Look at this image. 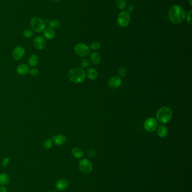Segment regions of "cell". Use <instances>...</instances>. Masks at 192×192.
Segmentation results:
<instances>
[{
  "instance_id": "cell-1",
  "label": "cell",
  "mask_w": 192,
  "mask_h": 192,
  "mask_svg": "<svg viewBox=\"0 0 192 192\" xmlns=\"http://www.w3.org/2000/svg\"><path fill=\"white\" fill-rule=\"evenodd\" d=\"M169 19L173 24H179L185 20L186 13L183 8L175 5L172 6L168 11Z\"/></svg>"
},
{
  "instance_id": "cell-2",
  "label": "cell",
  "mask_w": 192,
  "mask_h": 192,
  "mask_svg": "<svg viewBox=\"0 0 192 192\" xmlns=\"http://www.w3.org/2000/svg\"><path fill=\"white\" fill-rule=\"evenodd\" d=\"M86 72L81 68H74L69 70L67 77L70 81L75 84H80L86 79Z\"/></svg>"
},
{
  "instance_id": "cell-3",
  "label": "cell",
  "mask_w": 192,
  "mask_h": 192,
  "mask_svg": "<svg viewBox=\"0 0 192 192\" xmlns=\"http://www.w3.org/2000/svg\"><path fill=\"white\" fill-rule=\"evenodd\" d=\"M173 115V112L170 107L164 106L159 108L156 112V118L159 123L166 124L170 122Z\"/></svg>"
},
{
  "instance_id": "cell-4",
  "label": "cell",
  "mask_w": 192,
  "mask_h": 192,
  "mask_svg": "<svg viewBox=\"0 0 192 192\" xmlns=\"http://www.w3.org/2000/svg\"><path fill=\"white\" fill-rule=\"evenodd\" d=\"M30 24L33 31L37 33H40L46 28V23L39 17H34L31 19Z\"/></svg>"
},
{
  "instance_id": "cell-5",
  "label": "cell",
  "mask_w": 192,
  "mask_h": 192,
  "mask_svg": "<svg viewBox=\"0 0 192 192\" xmlns=\"http://www.w3.org/2000/svg\"><path fill=\"white\" fill-rule=\"evenodd\" d=\"M74 52L78 56L85 57L90 53V47L83 43H78L74 46Z\"/></svg>"
},
{
  "instance_id": "cell-6",
  "label": "cell",
  "mask_w": 192,
  "mask_h": 192,
  "mask_svg": "<svg viewBox=\"0 0 192 192\" xmlns=\"http://www.w3.org/2000/svg\"><path fill=\"white\" fill-rule=\"evenodd\" d=\"M131 19L130 13L127 11H122L119 14L117 17V23L119 27L122 28L126 27L129 24Z\"/></svg>"
},
{
  "instance_id": "cell-7",
  "label": "cell",
  "mask_w": 192,
  "mask_h": 192,
  "mask_svg": "<svg viewBox=\"0 0 192 192\" xmlns=\"http://www.w3.org/2000/svg\"><path fill=\"white\" fill-rule=\"evenodd\" d=\"M93 165L87 159H81L78 163V168L83 174H88L93 170Z\"/></svg>"
},
{
  "instance_id": "cell-8",
  "label": "cell",
  "mask_w": 192,
  "mask_h": 192,
  "mask_svg": "<svg viewBox=\"0 0 192 192\" xmlns=\"http://www.w3.org/2000/svg\"><path fill=\"white\" fill-rule=\"evenodd\" d=\"M144 127L148 132H153L156 131L158 127V121L154 118H149L144 123Z\"/></svg>"
},
{
  "instance_id": "cell-9",
  "label": "cell",
  "mask_w": 192,
  "mask_h": 192,
  "mask_svg": "<svg viewBox=\"0 0 192 192\" xmlns=\"http://www.w3.org/2000/svg\"><path fill=\"white\" fill-rule=\"evenodd\" d=\"M122 79L117 76H113L109 79L108 82V86L109 88L112 90H117L122 85Z\"/></svg>"
},
{
  "instance_id": "cell-10",
  "label": "cell",
  "mask_w": 192,
  "mask_h": 192,
  "mask_svg": "<svg viewBox=\"0 0 192 192\" xmlns=\"http://www.w3.org/2000/svg\"><path fill=\"white\" fill-rule=\"evenodd\" d=\"M25 54V49L24 48L21 46H18L12 51V57L15 60L18 61L24 56Z\"/></svg>"
},
{
  "instance_id": "cell-11",
  "label": "cell",
  "mask_w": 192,
  "mask_h": 192,
  "mask_svg": "<svg viewBox=\"0 0 192 192\" xmlns=\"http://www.w3.org/2000/svg\"><path fill=\"white\" fill-rule=\"evenodd\" d=\"M33 45L38 50H42L46 47V42L45 39L41 36H37L33 39Z\"/></svg>"
},
{
  "instance_id": "cell-12",
  "label": "cell",
  "mask_w": 192,
  "mask_h": 192,
  "mask_svg": "<svg viewBox=\"0 0 192 192\" xmlns=\"http://www.w3.org/2000/svg\"><path fill=\"white\" fill-rule=\"evenodd\" d=\"M67 139V138L66 135L62 134H58L57 135H54L53 137H52L51 140H53V142L55 145L58 146H60L66 143Z\"/></svg>"
},
{
  "instance_id": "cell-13",
  "label": "cell",
  "mask_w": 192,
  "mask_h": 192,
  "mask_svg": "<svg viewBox=\"0 0 192 192\" xmlns=\"http://www.w3.org/2000/svg\"><path fill=\"white\" fill-rule=\"evenodd\" d=\"M29 67L26 64H21L17 68V73L21 76H25L29 72Z\"/></svg>"
},
{
  "instance_id": "cell-14",
  "label": "cell",
  "mask_w": 192,
  "mask_h": 192,
  "mask_svg": "<svg viewBox=\"0 0 192 192\" xmlns=\"http://www.w3.org/2000/svg\"><path fill=\"white\" fill-rule=\"evenodd\" d=\"M68 181L66 179H60L57 180L55 184L56 188L59 191H63L68 187Z\"/></svg>"
},
{
  "instance_id": "cell-15",
  "label": "cell",
  "mask_w": 192,
  "mask_h": 192,
  "mask_svg": "<svg viewBox=\"0 0 192 192\" xmlns=\"http://www.w3.org/2000/svg\"><path fill=\"white\" fill-rule=\"evenodd\" d=\"M157 133L159 138H164L167 137L168 134V129L167 127L164 125H161L158 126L157 129Z\"/></svg>"
},
{
  "instance_id": "cell-16",
  "label": "cell",
  "mask_w": 192,
  "mask_h": 192,
  "mask_svg": "<svg viewBox=\"0 0 192 192\" xmlns=\"http://www.w3.org/2000/svg\"><path fill=\"white\" fill-rule=\"evenodd\" d=\"M86 74L87 78L91 80H95L98 77V72L96 69L94 68H90L87 70Z\"/></svg>"
},
{
  "instance_id": "cell-17",
  "label": "cell",
  "mask_w": 192,
  "mask_h": 192,
  "mask_svg": "<svg viewBox=\"0 0 192 192\" xmlns=\"http://www.w3.org/2000/svg\"><path fill=\"white\" fill-rule=\"evenodd\" d=\"M71 154L75 159H80L84 155V152L81 148L79 147H74L71 151Z\"/></svg>"
},
{
  "instance_id": "cell-18",
  "label": "cell",
  "mask_w": 192,
  "mask_h": 192,
  "mask_svg": "<svg viewBox=\"0 0 192 192\" xmlns=\"http://www.w3.org/2000/svg\"><path fill=\"white\" fill-rule=\"evenodd\" d=\"M90 61L95 65H99L101 62V56L99 53L94 52L90 55Z\"/></svg>"
},
{
  "instance_id": "cell-19",
  "label": "cell",
  "mask_w": 192,
  "mask_h": 192,
  "mask_svg": "<svg viewBox=\"0 0 192 192\" xmlns=\"http://www.w3.org/2000/svg\"><path fill=\"white\" fill-rule=\"evenodd\" d=\"M55 35V32L54 30L50 28H45L44 30V36L46 39L48 40H51L53 39Z\"/></svg>"
},
{
  "instance_id": "cell-20",
  "label": "cell",
  "mask_w": 192,
  "mask_h": 192,
  "mask_svg": "<svg viewBox=\"0 0 192 192\" xmlns=\"http://www.w3.org/2000/svg\"><path fill=\"white\" fill-rule=\"evenodd\" d=\"M38 61H39V58L37 55L32 54L29 57L28 60L29 66L31 67H35L37 65Z\"/></svg>"
},
{
  "instance_id": "cell-21",
  "label": "cell",
  "mask_w": 192,
  "mask_h": 192,
  "mask_svg": "<svg viewBox=\"0 0 192 192\" xmlns=\"http://www.w3.org/2000/svg\"><path fill=\"white\" fill-rule=\"evenodd\" d=\"M10 176L6 173H2L0 174V185L6 186L10 182Z\"/></svg>"
},
{
  "instance_id": "cell-22",
  "label": "cell",
  "mask_w": 192,
  "mask_h": 192,
  "mask_svg": "<svg viewBox=\"0 0 192 192\" xmlns=\"http://www.w3.org/2000/svg\"><path fill=\"white\" fill-rule=\"evenodd\" d=\"M49 28L54 30V29L59 28L60 27V23L58 20L53 19L50 21L49 23Z\"/></svg>"
},
{
  "instance_id": "cell-23",
  "label": "cell",
  "mask_w": 192,
  "mask_h": 192,
  "mask_svg": "<svg viewBox=\"0 0 192 192\" xmlns=\"http://www.w3.org/2000/svg\"><path fill=\"white\" fill-rule=\"evenodd\" d=\"M116 5L120 10L123 11L126 7V1L125 0H116Z\"/></svg>"
},
{
  "instance_id": "cell-24",
  "label": "cell",
  "mask_w": 192,
  "mask_h": 192,
  "mask_svg": "<svg viewBox=\"0 0 192 192\" xmlns=\"http://www.w3.org/2000/svg\"><path fill=\"white\" fill-rule=\"evenodd\" d=\"M53 144V140L51 139H46L44 143V148H45V150H49L52 148Z\"/></svg>"
},
{
  "instance_id": "cell-25",
  "label": "cell",
  "mask_w": 192,
  "mask_h": 192,
  "mask_svg": "<svg viewBox=\"0 0 192 192\" xmlns=\"http://www.w3.org/2000/svg\"><path fill=\"white\" fill-rule=\"evenodd\" d=\"M23 36L27 39L31 38L33 36V31L30 29H25L23 33Z\"/></svg>"
},
{
  "instance_id": "cell-26",
  "label": "cell",
  "mask_w": 192,
  "mask_h": 192,
  "mask_svg": "<svg viewBox=\"0 0 192 192\" xmlns=\"http://www.w3.org/2000/svg\"><path fill=\"white\" fill-rule=\"evenodd\" d=\"M89 65H90V62L89 61V60L86 59V58L82 59L81 61L80 62V66L81 67V68H82L83 69L87 68Z\"/></svg>"
},
{
  "instance_id": "cell-27",
  "label": "cell",
  "mask_w": 192,
  "mask_h": 192,
  "mask_svg": "<svg viewBox=\"0 0 192 192\" xmlns=\"http://www.w3.org/2000/svg\"><path fill=\"white\" fill-rule=\"evenodd\" d=\"M100 47V44L98 42H94L91 43L90 46V49H91L93 51H97Z\"/></svg>"
},
{
  "instance_id": "cell-28",
  "label": "cell",
  "mask_w": 192,
  "mask_h": 192,
  "mask_svg": "<svg viewBox=\"0 0 192 192\" xmlns=\"http://www.w3.org/2000/svg\"><path fill=\"white\" fill-rule=\"evenodd\" d=\"M127 73V71L126 69L124 67H120L118 70V73L121 77H126Z\"/></svg>"
},
{
  "instance_id": "cell-29",
  "label": "cell",
  "mask_w": 192,
  "mask_h": 192,
  "mask_svg": "<svg viewBox=\"0 0 192 192\" xmlns=\"http://www.w3.org/2000/svg\"><path fill=\"white\" fill-rule=\"evenodd\" d=\"M29 74L32 77H37L39 74H40V71L37 68H32L31 69L29 70Z\"/></svg>"
},
{
  "instance_id": "cell-30",
  "label": "cell",
  "mask_w": 192,
  "mask_h": 192,
  "mask_svg": "<svg viewBox=\"0 0 192 192\" xmlns=\"http://www.w3.org/2000/svg\"><path fill=\"white\" fill-rule=\"evenodd\" d=\"M192 10H190L188 12V14H187V17H185V18L187 19V23L190 25H192Z\"/></svg>"
},
{
  "instance_id": "cell-31",
  "label": "cell",
  "mask_w": 192,
  "mask_h": 192,
  "mask_svg": "<svg viewBox=\"0 0 192 192\" xmlns=\"http://www.w3.org/2000/svg\"><path fill=\"white\" fill-rule=\"evenodd\" d=\"M87 155L90 157V158H93L95 156V151L93 149H90L87 152Z\"/></svg>"
},
{
  "instance_id": "cell-32",
  "label": "cell",
  "mask_w": 192,
  "mask_h": 192,
  "mask_svg": "<svg viewBox=\"0 0 192 192\" xmlns=\"http://www.w3.org/2000/svg\"><path fill=\"white\" fill-rule=\"evenodd\" d=\"M9 162H10V159H9L8 158V157H6V158H5L2 161V163H1V164H2V166L5 167V166H6L8 165Z\"/></svg>"
},
{
  "instance_id": "cell-33",
  "label": "cell",
  "mask_w": 192,
  "mask_h": 192,
  "mask_svg": "<svg viewBox=\"0 0 192 192\" xmlns=\"http://www.w3.org/2000/svg\"><path fill=\"white\" fill-rule=\"evenodd\" d=\"M134 7L132 5H130L128 7V11L127 12H129V13L130 12H132L134 10Z\"/></svg>"
},
{
  "instance_id": "cell-34",
  "label": "cell",
  "mask_w": 192,
  "mask_h": 192,
  "mask_svg": "<svg viewBox=\"0 0 192 192\" xmlns=\"http://www.w3.org/2000/svg\"><path fill=\"white\" fill-rule=\"evenodd\" d=\"M0 192H8V191L6 188H5L2 186L0 187Z\"/></svg>"
},
{
  "instance_id": "cell-35",
  "label": "cell",
  "mask_w": 192,
  "mask_h": 192,
  "mask_svg": "<svg viewBox=\"0 0 192 192\" xmlns=\"http://www.w3.org/2000/svg\"><path fill=\"white\" fill-rule=\"evenodd\" d=\"M189 4L190 5V6H192V0H188Z\"/></svg>"
},
{
  "instance_id": "cell-36",
  "label": "cell",
  "mask_w": 192,
  "mask_h": 192,
  "mask_svg": "<svg viewBox=\"0 0 192 192\" xmlns=\"http://www.w3.org/2000/svg\"><path fill=\"white\" fill-rule=\"evenodd\" d=\"M52 1H55V2H57V1H59L60 0H52Z\"/></svg>"
}]
</instances>
